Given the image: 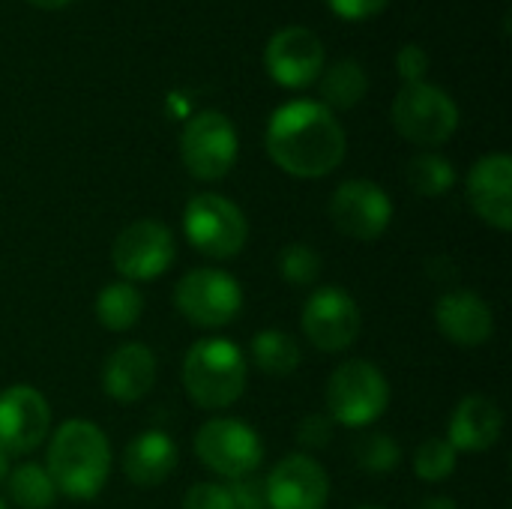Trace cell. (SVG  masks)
I'll return each mask as SVG.
<instances>
[{
	"instance_id": "24",
	"label": "cell",
	"mask_w": 512,
	"mask_h": 509,
	"mask_svg": "<svg viewBox=\"0 0 512 509\" xmlns=\"http://www.w3.org/2000/svg\"><path fill=\"white\" fill-rule=\"evenodd\" d=\"M9 483V498L15 501V507L21 509H51L57 489L48 477V471L36 462H24L18 468L9 471L6 477Z\"/></svg>"
},
{
	"instance_id": "38",
	"label": "cell",
	"mask_w": 512,
	"mask_h": 509,
	"mask_svg": "<svg viewBox=\"0 0 512 509\" xmlns=\"http://www.w3.org/2000/svg\"><path fill=\"white\" fill-rule=\"evenodd\" d=\"M357 509H384V507H357Z\"/></svg>"
},
{
	"instance_id": "1",
	"label": "cell",
	"mask_w": 512,
	"mask_h": 509,
	"mask_svg": "<svg viewBox=\"0 0 512 509\" xmlns=\"http://www.w3.org/2000/svg\"><path fill=\"white\" fill-rule=\"evenodd\" d=\"M348 150L336 114L312 99H297L273 111L267 123V153L291 177L318 180L333 174Z\"/></svg>"
},
{
	"instance_id": "2",
	"label": "cell",
	"mask_w": 512,
	"mask_h": 509,
	"mask_svg": "<svg viewBox=\"0 0 512 509\" xmlns=\"http://www.w3.org/2000/svg\"><path fill=\"white\" fill-rule=\"evenodd\" d=\"M45 471L57 492L72 501L96 498L111 474V444L90 420H66L48 444Z\"/></svg>"
},
{
	"instance_id": "31",
	"label": "cell",
	"mask_w": 512,
	"mask_h": 509,
	"mask_svg": "<svg viewBox=\"0 0 512 509\" xmlns=\"http://www.w3.org/2000/svg\"><path fill=\"white\" fill-rule=\"evenodd\" d=\"M228 492L234 498V509H267V495H264V480L243 477V480H231Z\"/></svg>"
},
{
	"instance_id": "33",
	"label": "cell",
	"mask_w": 512,
	"mask_h": 509,
	"mask_svg": "<svg viewBox=\"0 0 512 509\" xmlns=\"http://www.w3.org/2000/svg\"><path fill=\"white\" fill-rule=\"evenodd\" d=\"M387 3L390 0H327V6L339 18H348V21H363V18L381 15L387 9Z\"/></svg>"
},
{
	"instance_id": "3",
	"label": "cell",
	"mask_w": 512,
	"mask_h": 509,
	"mask_svg": "<svg viewBox=\"0 0 512 509\" xmlns=\"http://www.w3.org/2000/svg\"><path fill=\"white\" fill-rule=\"evenodd\" d=\"M246 357L243 351L219 336L201 339L183 360V387L192 405L204 411L231 408L246 390Z\"/></svg>"
},
{
	"instance_id": "37",
	"label": "cell",
	"mask_w": 512,
	"mask_h": 509,
	"mask_svg": "<svg viewBox=\"0 0 512 509\" xmlns=\"http://www.w3.org/2000/svg\"><path fill=\"white\" fill-rule=\"evenodd\" d=\"M0 509H6V501H3V498H0Z\"/></svg>"
},
{
	"instance_id": "6",
	"label": "cell",
	"mask_w": 512,
	"mask_h": 509,
	"mask_svg": "<svg viewBox=\"0 0 512 509\" xmlns=\"http://www.w3.org/2000/svg\"><path fill=\"white\" fill-rule=\"evenodd\" d=\"M195 456L198 462L222 480L252 477L264 462V444L258 432L231 417L207 420L195 432Z\"/></svg>"
},
{
	"instance_id": "10",
	"label": "cell",
	"mask_w": 512,
	"mask_h": 509,
	"mask_svg": "<svg viewBox=\"0 0 512 509\" xmlns=\"http://www.w3.org/2000/svg\"><path fill=\"white\" fill-rule=\"evenodd\" d=\"M174 255H177L174 234L168 225H162L156 219H138V222L126 225L114 237V246H111L114 270L126 282L159 279L174 264Z\"/></svg>"
},
{
	"instance_id": "32",
	"label": "cell",
	"mask_w": 512,
	"mask_h": 509,
	"mask_svg": "<svg viewBox=\"0 0 512 509\" xmlns=\"http://www.w3.org/2000/svg\"><path fill=\"white\" fill-rule=\"evenodd\" d=\"M396 63H399V75L405 78V84H417L429 72V54L420 45H405L399 51Z\"/></svg>"
},
{
	"instance_id": "27",
	"label": "cell",
	"mask_w": 512,
	"mask_h": 509,
	"mask_svg": "<svg viewBox=\"0 0 512 509\" xmlns=\"http://www.w3.org/2000/svg\"><path fill=\"white\" fill-rule=\"evenodd\" d=\"M456 459L459 453L453 450L447 438H429L414 453V474L423 483H441L456 471Z\"/></svg>"
},
{
	"instance_id": "16",
	"label": "cell",
	"mask_w": 512,
	"mask_h": 509,
	"mask_svg": "<svg viewBox=\"0 0 512 509\" xmlns=\"http://www.w3.org/2000/svg\"><path fill=\"white\" fill-rule=\"evenodd\" d=\"M468 201L474 213L498 228H512V159L507 153H489L477 159V165L468 174Z\"/></svg>"
},
{
	"instance_id": "11",
	"label": "cell",
	"mask_w": 512,
	"mask_h": 509,
	"mask_svg": "<svg viewBox=\"0 0 512 509\" xmlns=\"http://www.w3.org/2000/svg\"><path fill=\"white\" fill-rule=\"evenodd\" d=\"M330 219L339 234L360 243H372L390 228L393 201L372 180H348L330 198Z\"/></svg>"
},
{
	"instance_id": "14",
	"label": "cell",
	"mask_w": 512,
	"mask_h": 509,
	"mask_svg": "<svg viewBox=\"0 0 512 509\" xmlns=\"http://www.w3.org/2000/svg\"><path fill=\"white\" fill-rule=\"evenodd\" d=\"M264 66L276 84L288 90H303L315 84L324 72V42L309 27H285L267 42Z\"/></svg>"
},
{
	"instance_id": "30",
	"label": "cell",
	"mask_w": 512,
	"mask_h": 509,
	"mask_svg": "<svg viewBox=\"0 0 512 509\" xmlns=\"http://www.w3.org/2000/svg\"><path fill=\"white\" fill-rule=\"evenodd\" d=\"M333 429L336 423L330 420V414H309L297 426V441L309 450H321L333 441Z\"/></svg>"
},
{
	"instance_id": "18",
	"label": "cell",
	"mask_w": 512,
	"mask_h": 509,
	"mask_svg": "<svg viewBox=\"0 0 512 509\" xmlns=\"http://www.w3.org/2000/svg\"><path fill=\"white\" fill-rule=\"evenodd\" d=\"M156 384V357L141 342L120 345L102 366V390L114 402H138Z\"/></svg>"
},
{
	"instance_id": "35",
	"label": "cell",
	"mask_w": 512,
	"mask_h": 509,
	"mask_svg": "<svg viewBox=\"0 0 512 509\" xmlns=\"http://www.w3.org/2000/svg\"><path fill=\"white\" fill-rule=\"evenodd\" d=\"M30 6H39V9H63V6H69L72 0H27Z\"/></svg>"
},
{
	"instance_id": "36",
	"label": "cell",
	"mask_w": 512,
	"mask_h": 509,
	"mask_svg": "<svg viewBox=\"0 0 512 509\" xmlns=\"http://www.w3.org/2000/svg\"><path fill=\"white\" fill-rule=\"evenodd\" d=\"M9 471H12V468H9V456H6V453H0V483L9 477Z\"/></svg>"
},
{
	"instance_id": "5",
	"label": "cell",
	"mask_w": 512,
	"mask_h": 509,
	"mask_svg": "<svg viewBox=\"0 0 512 509\" xmlns=\"http://www.w3.org/2000/svg\"><path fill=\"white\" fill-rule=\"evenodd\" d=\"M393 126L396 132L420 147H438L453 138L459 126L456 102L435 84L417 81L405 84L393 99Z\"/></svg>"
},
{
	"instance_id": "26",
	"label": "cell",
	"mask_w": 512,
	"mask_h": 509,
	"mask_svg": "<svg viewBox=\"0 0 512 509\" xmlns=\"http://www.w3.org/2000/svg\"><path fill=\"white\" fill-rule=\"evenodd\" d=\"M354 459L363 471L369 474H387L393 468H399L402 462V447L384 435V432H369V435H360L357 444H354Z\"/></svg>"
},
{
	"instance_id": "13",
	"label": "cell",
	"mask_w": 512,
	"mask_h": 509,
	"mask_svg": "<svg viewBox=\"0 0 512 509\" xmlns=\"http://www.w3.org/2000/svg\"><path fill=\"white\" fill-rule=\"evenodd\" d=\"M51 429V408L45 396L27 384L0 393V453L9 459L33 453Z\"/></svg>"
},
{
	"instance_id": "28",
	"label": "cell",
	"mask_w": 512,
	"mask_h": 509,
	"mask_svg": "<svg viewBox=\"0 0 512 509\" xmlns=\"http://www.w3.org/2000/svg\"><path fill=\"white\" fill-rule=\"evenodd\" d=\"M279 273H282V279L288 285L306 288L321 273V255L312 246H306V243H291L279 255Z\"/></svg>"
},
{
	"instance_id": "9",
	"label": "cell",
	"mask_w": 512,
	"mask_h": 509,
	"mask_svg": "<svg viewBox=\"0 0 512 509\" xmlns=\"http://www.w3.org/2000/svg\"><path fill=\"white\" fill-rule=\"evenodd\" d=\"M180 156L195 180H222L237 162V132L222 111H198L180 135Z\"/></svg>"
},
{
	"instance_id": "19",
	"label": "cell",
	"mask_w": 512,
	"mask_h": 509,
	"mask_svg": "<svg viewBox=\"0 0 512 509\" xmlns=\"http://www.w3.org/2000/svg\"><path fill=\"white\" fill-rule=\"evenodd\" d=\"M177 459H180V453H177V444L171 441V435H165L159 429H147L126 444L123 474L132 486L153 489V486H162L174 474Z\"/></svg>"
},
{
	"instance_id": "34",
	"label": "cell",
	"mask_w": 512,
	"mask_h": 509,
	"mask_svg": "<svg viewBox=\"0 0 512 509\" xmlns=\"http://www.w3.org/2000/svg\"><path fill=\"white\" fill-rule=\"evenodd\" d=\"M417 509H459V507H456V501H450V498H426V501H423Z\"/></svg>"
},
{
	"instance_id": "7",
	"label": "cell",
	"mask_w": 512,
	"mask_h": 509,
	"mask_svg": "<svg viewBox=\"0 0 512 509\" xmlns=\"http://www.w3.org/2000/svg\"><path fill=\"white\" fill-rule=\"evenodd\" d=\"M183 231L192 249L207 258H234L243 252L249 237V222L243 210L216 192L195 195L183 210Z\"/></svg>"
},
{
	"instance_id": "12",
	"label": "cell",
	"mask_w": 512,
	"mask_h": 509,
	"mask_svg": "<svg viewBox=\"0 0 512 509\" xmlns=\"http://www.w3.org/2000/svg\"><path fill=\"white\" fill-rule=\"evenodd\" d=\"M360 327H363L360 306L342 288L333 285L318 288L303 306V333L315 348L327 354H339L351 348L360 336Z\"/></svg>"
},
{
	"instance_id": "8",
	"label": "cell",
	"mask_w": 512,
	"mask_h": 509,
	"mask_svg": "<svg viewBox=\"0 0 512 509\" xmlns=\"http://www.w3.org/2000/svg\"><path fill=\"white\" fill-rule=\"evenodd\" d=\"M177 312L195 327H225L243 312V288L240 282L216 267L189 270L174 288Z\"/></svg>"
},
{
	"instance_id": "15",
	"label": "cell",
	"mask_w": 512,
	"mask_h": 509,
	"mask_svg": "<svg viewBox=\"0 0 512 509\" xmlns=\"http://www.w3.org/2000/svg\"><path fill=\"white\" fill-rule=\"evenodd\" d=\"M267 509H324L330 498L327 471L303 453L285 456L264 480Z\"/></svg>"
},
{
	"instance_id": "22",
	"label": "cell",
	"mask_w": 512,
	"mask_h": 509,
	"mask_svg": "<svg viewBox=\"0 0 512 509\" xmlns=\"http://www.w3.org/2000/svg\"><path fill=\"white\" fill-rule=\"evenodd\" d=\"M303 354L300 345L294 342V336L282 333V330H261L252 339V363L273 378H285L291 372H297Z\"/></svg>"
},
{
	"instance_id": "20",
	"label": "cell",
	"mask_w": 512,
	"mask_h": 509,
	"mask_svg": "<svg viewBox=\"0 0 512 509\" xmlns=\"http://www.w3.org/2000/svg\"><path fill=\"white\" fill-rule=\"evenodd\" d=\"M504 432V414L498 402L486 396H468L456 405L447 429V441L456 453H483L498 444Z\"/></svg>"
},
{
	"instance_id": "4",
	"label": "cell",
	"mask_w": 512,
	"mask_h": 509,
	"mask_svg": "<svg viewBox=\"0 0 512 509\" xmlns=\"http://www.w3.org/2000/svg\"><path fill=\"white\" fill-rule=\"evenodd\" d=\"M390 405V384L369 360H348L336 366L327 381V414L348 429H366L384 417Z\"/></svg>"
},
{
	"instance_id": "23",
	"label": "cell",
	"mask_w": 512,
	"mask_h": 509,
	"mask_svg": "<svg viewBox=\"0 0 512 509\" xmlns=\"http://www.w3.org/2000/svg\"><path fill=\"white\" fill-rule=\"evenodd\" d=\"M366 87H369V78L357 60H339L321 78V93H324L327 108H339V111L354 108L366 96Z\"/></svg>"
},
{
	"instance_id": "21",
	"label": "cell",
	"mask_w": 512,
	"mask_h": 509,
	"mask_svg": "<svg viewBox=\"0 0 512 509\" xmlns=\"http://www.w3.org/2000/svg\"><path fill=\"white\" fill-rule=\"evenodd\" d=\"M141 315H144V297L132 282L105 285L96 297V321L111 333H123L135 327Z\"/></svg>"
},
{
	"instance_id": "25",
	"label": "cell",
	"mask_w": 512,
	"mask_h": 509,
	"mask_svg": "<svg viewBox=\"0 0 512 509\" xmlns=\"http://www.w3.org/2000/svg\"><path fill=\"white\" fill-rule=\"evenodd\" d=\"M408 183L423 198H441L456 186V168L438 153H420L408 162Z\"/></svg>"
},
{
	"instance_id": "29",
	"label": "cell",
	"mask_w": 512,
	"mask_h": 509,
	"mask_svg": "<svg viewBox=\"0 0 512 509\" xmlns=\"http://www.w3.org/2000/svg\"><path fill=\"white\" fill-rule=\"evenodd\" d=\"M183 509H234V498L225 483H195L183 498Z\"/></svg>"
},
{
	"instance_id": "17",
	"label": "cell",
	"mask_w": 512,
	"mask_h": 509,
	"mask_svg": "<svg viewBox=\"0 0 512 509\" xmlns=\"http://www.w3.org/2000/svg\"><path fill=\"white\" fill-rule=\"evenodd\" d=\"M435 324L441 336L459 348H480L495 336L492 306L474 291H447L435 303Z\"/></svg>"
}]
</instances>
